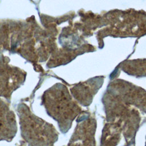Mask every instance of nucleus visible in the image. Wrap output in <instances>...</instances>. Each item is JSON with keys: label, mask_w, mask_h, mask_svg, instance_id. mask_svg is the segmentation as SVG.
<instances>
[{"label": "nucleus", "mask_w": 146, "mask_h": 146, "mask_svg": "<svg viewBox=\"0 0 146 146\" xmlns=\"http://www.w3.org/2000/svg\"><path fill=\"white\" fill-rule=\"evenodd\" d=\"M23 115L21 117V124L22 133L31 146H44L48 141L44 139L43 132L49 133L50 127L47 124L31 115Z\"/></svg>", "instance_id": "obj_1"}]
</instances>
